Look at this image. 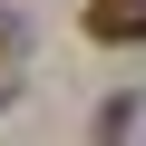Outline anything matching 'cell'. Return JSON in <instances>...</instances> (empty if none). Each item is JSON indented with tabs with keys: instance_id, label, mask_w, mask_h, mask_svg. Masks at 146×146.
Here are the masks:
<instances>
[{
	"instance_id": "1",
	"label": "cell",
	"mask_w": 146,
	"mask_h": 146,
	"mask_svg": "<svg viewBox=\"0 0 146 146\" xmlns=\"http://www.w3.org/2000/svg\"><path fill=\"white\" fill-rule=\"evenodd\" d=\"M88 39L98 49H136L146 39V0H88Z\"/></svg>"
},
{
	"instance_id": "2",
	"label": "cell",
	"mask_w": 146,
	"mask_h": 146,
	"mask_svg": "<svg viewBox=\"0 0 146 146\" xmlns=\"http://www.w3.org/2000/svg\"><path fill=\"white\" fill-rule=\"evenodd\" d=\"M10 49H20V20H10V10H0V58H10Z\"/></svg>"
}]
</instances>
